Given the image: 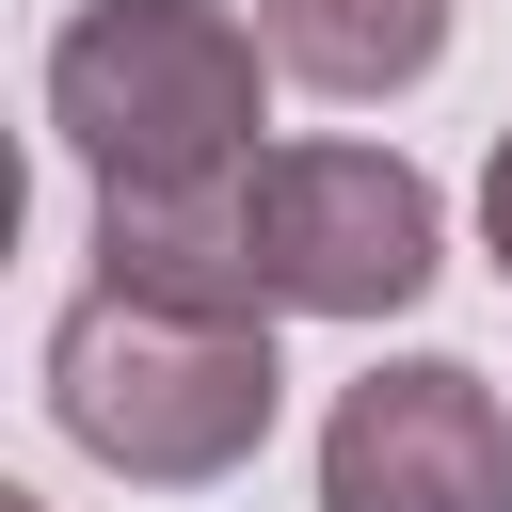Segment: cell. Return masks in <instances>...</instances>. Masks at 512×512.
I'll return each mask as SVG.
<instances>
[{"instance_id": "8992f818", "label": "cell", "mask_w": 512, "mask_h": 512, "mask_svg": "<svg viewBox=\"0 0 512 512\" xmlns=\"http://www.w3.org/2000/svg\"><path fill=\"white\" fill-rule=\"evenodd\" d=\"M256 32H272V64L304 80V96H416L432 64H448V0H256Z\"/></svg>"}, {"instance_id": "3957f363", "label": "cell", "mask_w": 512, "mask_h": 512, "mask_svg": "<svg viewBox=\"0 0 512 512\" xmlns=\"http://www.w3.org/2000/svg\"><path fill=\"white\" fill-rule=\"evenodd\" d=\"M256 288H272V320H400L432 288V176L400 144H272Z\"/></svg>"}, {"instance_id": "277c9868", "label": "cell", "mask_w": 512, "mask_h": 512, "mask_svg": "<svg viewBox=\"0 0 512 512\" xmlns=\"http://www.w3.org/2000/svg\"><path fill=\"white\" fill-rule=\"evenodd\" d=\"M320 512H512V416L480 368L400 352L320 416Z\"/></svg>"}, {"instance_id": "ba28073f", "label": "cell", "mask_w": 512, "mask_h": 512, "mask_svg": "<svg viewBox=\"0 0 512 512\" xmlns=\"http://www.w3.org/2000/svg\"><path fill=\"white\" fill-rule=\"evenodd\" d=\"M0 512H48V496H0Z\"/></svg>"}, {"instance_id": "5b68a950", "label": "cell", "mask_w": 512, "mask_h": 512, "mask_svg": "<svg viewBox=\"0 0 512 512\" xmlns=\"http://www.w3.org/2000/svg\"><path fill=\"white\" fill-rule=\"evenodd\" d=\"M96 288L272 320V288H256V176H224V192H96Z\"/></svg>"}, {"instance_id": "52a82bcc", "label": "cell", "mask_w": 512, "mask_h": 512, "mask_svg": "<svg viewBox=\"0 0 512 512\" xmlns=\"http://www.w3.org/2000/svg\"><path fill=\"white\" fill-rule=\"evenodd\" d=\"M480 240H496V272H512V128H496V160H480Z\"/></svg>"}, {"instance_id": "6da1fadb", "label": "cell", "mask_w": 512, "mask_h": 512, "mask_svg": "<svg viewBox=\"0 0 512 512\" xmlns=\"http://www.w3.org/2000/svg\"><path fill=\"white\" fill-rule=\"evenodd\" d=\"M272 320H224V304H144V288H80L48 320V416L64 448H96L112 480L144 496H208L272 448Z\"/></svg>"}, {"instance_id": "7a4b0ae2", "label": "cell", "mask_w": 512, "mask_h": 512, "mask_svg": "<svg viewBox=\"0 0 512 512\" xmlns=\"http://www.w3.org/2000/svg\"><path fill=\"white\" fill-rule=\"evenodd\" d=\"M256 80L288 64L224 0H96L48 48V128L96 192H224L256 176Z\"/></svg>"}]
</instances>
